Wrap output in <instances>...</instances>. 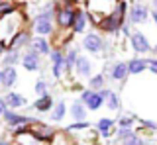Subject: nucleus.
Wrapping results in <instances>:
<instances>
[{"label":"nucleus","mask_w":157,"mask_h":145,"mask_svg":"<svg viewBox=\"0 0 157 145\" xmlns=\"http://www.w3.org/2000/svg\"><path fill=\"white\" fill-rule=\"evenodd\" d=\"M128 12H130V4H128L126 0H120L118 8L110 14V16L102 18V20L96 24V28H98L100 32H104V33H110V35H114V33H118V32L122 30V26L126 24L124 18H126Z\"/></svg>","instance_id":"obj_1"},{"label":"nucleus","mask_w":157,"mask_h":145,"mask_svg":"<svg viewBox=\"0 0 157 145\" xmlns=\"http://www.w3.org/2000/svg\"><path fill=\"white\" fill-rule=\"evenodd\" d=\"M85 4H86V10H88L86 12L88 20L94 22V26H96L102 18L110 16V14L116 10L120 0H85Z\"/></svg>","instance_id":"obj_2"},{"label":"nucleus","mask_w":157,"mask_h":145,"mask_svg":"<svg viewBox=\"0 0 157 145\" xmlns=\"http://www.w3.org/2000/svg\"><path fill=\"white\" fill-rule=\"evenodd\" d=\"M77 6H57L55 12V24L59 30H73V24H75V16H77Z\"/></svg>","instance_id":"obj_3"},{"label":"nucleus","mask_w":157,"mask_h":145,"mask_svg":"<svg viewBox=\"0 0 157 145\" xmlns=\"http://www.w3.org/2000/svg\"><path fill=\"white\" fill-rule=\"evenodd\" d=\"M28 133L32 135L33 139H37L39 143H45V141H51V139H55V129L51 128V125L43 124V122H33L28 125Z\"/></svg>","instance_id":"obj_4"},{"label":"nucleus","mask_w":157,"mask_h":145,"mask_svg":"<svg viewBox=\"0 0 157 145\" xmlns=\"http://www.w3.org/2000/svg\"><path fill=\"white\" fill-rule=\"evenodd\" d=\"M149 14H151V10L145 6L144 2H136L134 6H130L128 18H130V22H132V24L140 26V24H145L147 20H149Z\"/></svg>","instance_id":"obj_5"},{"label":"nucleus","mask_w":157,"mask_h":145,"mask_svg":"<svg viewBox=\"0 0 157 145\" xmlns=\"http://www.w3.org/2000/svg\"><path fill=\"white\" fill-rule=\"evenodd\" d=\"M82 49H86L88 53H100V51L106 49V41L102 39V35L90 32L82 37Z\"/></svg>","instance_id":"obj_6"},{"label":"nucleus","mask_w":157,"mask_h":145,"mask_svg":"<svg viewBox=\"0 0 157 145\" xmlns=\"http://www.w3.org/2000/svg\"><path fill=\"white\" fill-rule=\"evenodd\" d=\"M130 45H132V49H134L137 55H145V53H151V51H153V47L149 45L145 33H141V32H132Z\"/></svg>","instance_id":"obj_7"},{"label":"nucleus","mask_w":157,"mask_h":145,"mask_svg":"<svg viewBox=\"0 0 157 145\" xmlns=\"http://www.w3.org/2000/svg\"><path fill=\"white\" fill-rule=\"evenodd\" d=\"M4 122H6L10 128H22V125H29V124H33L36 122V118H29V116H24V114H18V112H14V110H6L4 112Z\"/></svg>","instance_id":"obj_8"},{"label":"nucleus","mask_w":157,"mask_h":145,"mask_svg":"<svg viewBox=\"0 0 157 145\" xmlns=\"http://www.w3.org/2000/svg\"><path fill=\"white\" fill-rule=\"evenodd\" d=\"M49 59L53 63V67H51L53 76H55V79H61L67 72L65 71V51H63L61 47H55V49L51 51V55H49Z\"/></svg>","instance_id":"obj_9"},{"label":"nucleus","mask_w":157,"mask_h":145,"mask_svg":"<svg viewBox=\"0 0 157 145\" xmlns=\"http://www.w3.org/2000/svg\"><path fill=\"white\" fill-rule=\"evenodd\" d=\"M24 65V69L29 71V72H36L41 69V55L36 51H32V49H26L22 53V61H20Z\"/></svg>","instance_id":"obj_10"},{"label":"nucleus","mask_w":157,"mask_h":145,"mask_svg":"<svg viewBox=\"0 0 157 145\" xmlns=\"http://www.w3.org/2000/svg\"><path fill=\"white\" fill-rule=\"evenodd\" d=\"M81 102L86 106V110H92V112H96V110L100 108L102 104H104V100L100 98V94H98L96 90H82Z\"/></svg>","instance_id":"obj_11"},{"label":"nucleus","mask_w":157,"mask_h":145,"mask_svg":"<svg viewBox=\"0 0 157 145\" xmlns=\"http://www.w3.org/2000/svg\"><path fill=\"white\" fill-rule=\"evenodd\" d=\"M28 49L36 51V53H39V55H51V51H53V49H51V43L47 41V37H41V35L32 37Z\"/></svg>","instance_id":"obj_12"},{"label":"nucleus","mask_w":157,"mask_h":145,"mask_svg":"<svg viewBox=\"0 0 157 145\" xmlns=\"http://www.w3.org/2000/svg\"><path fill=\"white\" fill-rule=\"evenodd\" d=\"M16 80H18L16 67H2L0 69V86L2 88H12Z\"/></svg>","instance_id":"obj_13"},{"label":"nucleus","mask_w":157,"mask_h":145,"mask_svg":"<svg viewBox=\"0 0 157 145\" xmlns=\"http://www.w3.org/2000/svg\"><path fill=\"white\" fill-rule=\"evenodd\" d=\"M29 41H32V35H29V32H28V30H22L20 33H16V35L12 37V41L8 43V49L20 51V49H24V47H29Z\"/></svg>","instance_id":"obj_14"},{"label":"nucleus","mask_w":157,"mask_h":145,"mask_svg":"<svg viewBox=\"0 0 157 145\" xmlns=\"http://www.w3.org/2000/svg\"><path fill=\"white\" fill-rule=\"evenodd\" d=\"M128 75H130V71H128V63H126V61H118V63H114V65L110 67V71H108V76H110L112 80H118V83L126 80Z\"/></svg>","instance_id":"obj_15"},{"label":"nucleus","mask_w":157,"mask_h":145,"mask_svg":"<svg viewBox=\"0 0 157 145\" xmlns=\"http://www.w3.org/2000/svg\"><path fill=\"white\" fill-rule=\"evenodd\" d=\"M75 72L78 76H88V79H90L92 76V61L85 55H78L77 65H75Z\"/></svg>","instance_id":"obj_16"},{"label":"nucleus","mask_w":157,"mask_h":145,"mask_svg":"<svg viewBox=\"0 0 157 145\" xmlns=\"http://www.w3.org/2000/svg\"><path fill=\"white\" fill-rule=\"evenodd\" d=\"M4 104H6V108L10 110H18V108H22V106H26V98H24L22 94H18V92H8L6 96H4Z\"/></svg>","instance_id":"obj_17"},{"label":"nucleus","mask_w":157,"mask_h":145,"mask_svg":"<svg viewBox=\"0 0 157 145\" xmlns=\"http://www.w3.org/2000/svg\"><path fill=\"white\" fill-rule=\"evenodd\" d=\"M145 69H149V65H147V59L134 57V59L128 61V71H130V75H141V72H145Z\"/></svg>","instance_id":"obj_18"},{"label":"nucleus","mask_w":157,"mask_h":145,"mask_svg":"<svg viewBox=\"0 0 157 145\" xmlns=\"http://www.w3.org/2000/svg\"><path fill=\"white\" fill-rule=\"evenodd\" d=\"M86 26H88V14L78 8L77 16H75V24H73V32H75V33H82L86 30Z\"/></svg>","instance_id":"obj_19"},{"label":"nucleus","mask_w":157,"mask_h":145,"mask_svg":"<svg viewBox=\"0 0 157 145\" xmlns=\"http://www.w3.org/2000/svg\"><path fill=\"white\" fill-rule=\"evenodd\" d=\"M53 96L51 94H45V96H39V98L36 100V102H33V108L37 110V112H51L53 110Z\"/></svg>","instance_id":"obj_20"},{"label":"nucleus","mask_w":157,"mask_h":145,"mask_svg":"<svg viewBox=\"0 0 157 145\" xmlns=\"http://www.w3.org/2000/svg\"><path fill=\"white\" fill-rule=\"evenodd\" d=\"M116 125V120H110V118H100L98 120V124H96V129L100 132L102 137H110V133H112V128Z\"/></svg>","instance_id":"obj_21"},{"label":"nucleus","mask_w":157,"mask_h":145,"mask_svg":"<svg viewBox=\"0 0 157 145\" xmlns=\"http://www.w3.org/2000/svg\"><path fill=\"white\" fill-rule=\"evenodd\" d=\"M71 116L73 120H77V122H85L86 120V106L81 102V100H77V102L71 104Z\"/></svg>","instance_id":"obj_22"},{"label":"nucleus","mask_w":157,"mask_h":145,"mask_svg":"<svg viewBox=\"0 0 157 145\" xmlns=\"http://www.w3.org/2000/svg\"><path fill=\"white\" fill-rule=\"evenodd\" d=\"M77 59H78V51L75 49V47H71V49H69V51L65 53V71H67V72L75 71Z\"/></svg>","instance_id":"obj_23"},{"label":"nucleus","mask_w":157,"mask_h":145,"mask_svg":"<svg viewBox=\"0 0 157 145\" xmlns=\"http://www.w3.org/2000/svg\"><path fill=\"white\" fill-rule=\"evenodd\" d=\"M67 116V106H65V102H57L55 106H53V110H51V122H61L63 118H65Z\"/></svg>","instance_id":"obj_24"},{"label":"nucleus","mask_w":157,"mask_h":145,"mask_svg":"<svg viewBox=\"0 0 157 145\" xmlns=\"http://www.w3.org/2000/svg\"><path fill=\"white\" fill-rule=\"evenodd\" d=\"M20 61H22V55H20V51H12V49H10L6 55L2 57V67H16Z\"/></svg>","instance_id":"obj_25"},{"label":"nucleus","mask_w":157,"mask_h":145,"mask_svg":"<svg viewBox=\"0 0 157 145\" xmlns=\"http://www.w3.org/2000/svg\"><path fill=\"white\" fill-rule=\"evenodd\" d=\"M88 86H90L92 90H102V88H106V76L104 75H94V76H90V80H88Z\"/></svg>","instance_id":"obj_26"},{"label":"nucleus","mask_w":157,"mask_h":145,"mask_svg":"<svg viewBox=\"0 0 157 145\" xmlns=\"http://www.w3.org/2000/svg\"><path fill=\"white\" fill-rule=\"evenodd\" d=\"M104 104H106V108L108 110H112V112H118L120 110V106H122V102H120V96H118L114 90L110 92V96L104 100Z\"/></svg>","instance_id":"obj_27"},{"label":"nucleus","mask_w":157,"mask_h":145,"mask_svg":"<svg viewBox=\"0 0 157 145\" xmlns=\"http://www.w3.org/2000/svg\"><path fill=\"white\" fill-rule=\"evenodd\" d=\"M122 145H149V143H147L145 141V139L144 137H140V135H137L136 132L134 133H132L130 135V137H126V139H122V141H120Z\"/></svg>","instance_id":"obj_28"},{"label":"nucleus","mask_w":157,"mask_h":145,"mask_svg":"<svg viewBox=\"0 0 157 145\" xmlns=\"http://www.w3.org/2000/svg\"><path fill=\"white\" fill-rule=\"evenodd\" d=\"M33 90H36V94L37 96H45V94H49L47 90H49V83L45 79H39L37 83H36V86H33Z\"/></svg>","instance_id":"obj_29"},{"label":"nucleus","mask_w":157,"mask_h":145,"mask_svg":"<svg viewBox=\"0 0 157 145\" xmlns=\"http://www.w3.org/2000/svg\"><path fill=\"white\" fill-rule=\"evenodd\" d=\"M16 12V6H14L12 2H0V18H6V16H10V14H14Z\"/></svg>","instance_id":"obj_30"},{"label":"nucleus","mask_w":157,"mask_h":145,"mask_svg":"<svg viewBox=\"0 0 157 145\" xmlns=\"http://www.w3.org/2000/svg\"><path fill=\"white\" fill-rule=\"evenodd\" d=\"M136 124V120L132 118V116H122L120 120H118V128H128V129H132V125Z\"/></svg>","instance_id":"obj_31"},{"label":"nucleus","mask_w":157,"mask_h":145,"mask_svg":"<svg viewBox=\"0 0 157 145\" xmlns=\"http://www.w3.org/2000/svg\"><path fill=\"white\" fill-rule=\"evenodd\" d=\"M88 128H90V125H88V122H75V124H71V125L67 128V132H77V129L81 132V129H88Z\"/></svg>","instance_id":"obj_32"},{"label":"nucleus","mask_w":157,"mask_h":145,"mask_svg":"<svg viewBox=\"0 0 157 145\" xmlns=\"http://www.w3.org/2000/svg\"><path fill=\"white\" fill-rule=\"evenodd\" d=\"M134 133V129H128V128H118V141H122V139H126V137H130V135Z\"/></svg>","instance_id":"obj_33"},{"label":"nucleus","mask_w":157,"mask_h":145,"mask_svg":"<svg viewBox=\"0 0 157 145\" xmlns=\"http://www.w3.org/2000/svg\"><path fill=\"white\" fill-rule=\"evenodd\" d=\"M140 128H145V129H157V124H153V122H149V120H140Z\"/></svg>","instance_id":"obj_34"},{"label":"nucleus","mask_w":157,"mask_h":145,"mask_svg":"<svg viewBox=\"0 0 157 145\" xmlns=\"http://www.w3.org/2000/svg\"><path fill=\"white\" fill-rule=\"evenodd\" d=\"M110 92H112L110 88H102V90H98V94H100V98H102V100H106L108 96H110Z\"/></svg>","instance_id":"obj_35"},{"label":"nucleus","mask_w":157,"mask_h":145,"mask_svg":"<svg viewBox=\"0 0 157 145\" xmlns=\"http://www.w3.org/2000/svg\"><path fill=\"white\" fill-rule=\"evenodd\" d=\"M122 33H124L126 37H130L132 35V30H130V24H124V26H122V30H120Z\"/></svg>","instance_id":"obj_36"},{"label":"nucleus","mask_w":157,"mask_h":145,"mask_svg":"<svg viewBox=\"0 0 157 145\" xmlns=\"http://www.w3.org/2000/svg\"><path fill=\"white\" fill-rule=\"evenodd\" d=\"M6 49H8V43L2 39V37H0V55H4V53H6Z\"/></svg>","instance_id":"obj_37"},{"label":"nucleus","mask_w":157,"mask_h":145,"mask_svg":"<svg viewBox=\"0 0 157 145\" xmlns=\"http://www.w3.org/2000/svg\"><path fill=\"white\" fill-rule=\"evenodd\" d=\"M6 104H4V98H0V116H4V112H6Z\"/></svg>","instance_id":"obj_38"},{"label":"nucleus","mask_w":157,"mask_h":145,"mask_svg":"<svg viewBox=\"0 0 157 145\" xmlns=\"http://www.w3.org/2000/svg\"><path fill=\"white\" fill-rule=\"evenodd\" d=\"M151 18H153V22H155V26H157V8H151V14H149Z\"/></svg>","instance_id":"obj_39"},{"label":"nucleus","mask_w":157,"mask_h":145,"mask_svg":"<svg viewBox=\"0 0 157 145\" xmlns=\"http://www.w3.org/2000/svg\"><path fill=\"white\" fill-rule=\"evenodd\" d=\"M0 145H12V143H10L8 139H0Z\"/></svg>","instance_id":"obj_40"},{"label":"nucleus","mask_w":157,"mask_h":145,"mask_svg":"<svg viewBox=\"0 0 157 145\" xmlns=\"http://www.w3.org/2000/svg\"><path fill=\"white\" fill-rule=\"evenodd\" d=\"M149 71L153 72V75H157V67H149Z\"/></svg>","instance_id":"obj_41"},{"label":"nucleus","mask_w":157,"mask_h":145,"mask_svg":"<svg viewBox=\"0 0 157 145\" xmlns=\"http://www.w3.org/2000/svg\"><path fill=\"white\" fill-rule=\"evenodd\" d=\"M151 4H153V8H157V0H151Z\"/></svg>","instance_id":"obj_42"},{"label":"nucleus","mask_w":157,"mask_h":145,"mask_svg":"<svg viewBox=\"0 0 157 145\" xmlns=\"http://www.w3.org/2000/svg\"><path fill=\"white\" fill-rule=\"evenodd\" d=\"M153 53H155V55H157V45H155V47H153Z\"/></svg>","instance_id":"obj_43"},{"label":"nucleus","mask_w":157,"mask_h":145,"mask_svg":"<svg viewBox=\"0 0 157 145\" xmlns=\"http://www.w3.org/2000/svg\"><path fill=\"white\" fill-rule=\"evenodd\" d=\"M136 2H144V0H136Z\"/></svg>","instance_id":"obj_44"},{"label":"nucleus","mask_w":157,"mask_h":145,"mask_svg":"<svg viewBox=\"0 0 157 145\" xmlns=\"http://www.w3.org/2000/svg\"><path fill=\"white\" fill-rule=\"evenodd\" d=\"M0 2H6V0H0Z\"/></svg>","instance_id":"obj_45"}]
</instances>
